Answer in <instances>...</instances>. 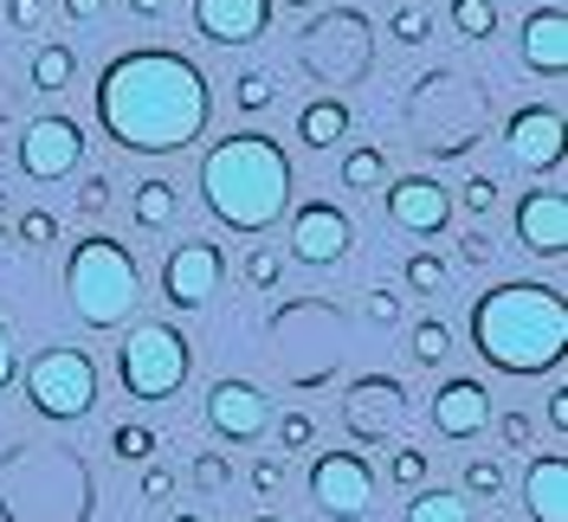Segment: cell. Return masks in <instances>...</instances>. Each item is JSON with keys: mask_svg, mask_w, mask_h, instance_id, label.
<instances>
[{"mask_svg": "<svg viewBox=\"0 0 568 522\" xmlns=\"http://www.w3.org/2000/svg\"><path fill=\"white\" fill-rule=\"evenodd\" d=\"M407 522H471V503L459 490H439V484H420L414 503H407Z\"/></svg>", "mask_w": 568, "mask_h": 522, "instance_id": "21", "label": "cell"}, {"mask_svg": "<svg viewBox=\"0 0 568 522\" xmlns=\"http://www.w3.org/2000/svg\"><path fill=\"white\" fill-rule=\"evenodd\" d=\"M311 439H317L311 413H284V419H278V446H284V452H304Z\"/></svg>", "mask_w": 568, "mask_h": 522, "instance_id": "36", "label": "cell"}, {"mask_svg": "<svg viewBox=\"0 0 568 522\" xmlns=\"http://www.w3.org/2000/svg\"><path fill=\"white\" fill-rule=\"evenodd\" d=\"M104 207H110V181H104V174H91V181L78 187V213H91V219H98Z\"/></svg>", "mask_w": 568, "mask_h": 522, "instance_id": "39", "label": "cell"}, {"mask_svg": "<svg viewBox=\"0 0 568 522\" xmlns=\"http://www.w3.org/2000/svg\"><path fill=\"white\" fill-rule=\"evenodd\" d=\"M142 497H149V503L175 497V471H169V464H149V471H142Z\"/></svg>", "mask_w": 568, "mask_h": 522, "instance_id": "40", "label": "cell"}, {"mask_svg": "<svg viewBox=\"0 0 568 522\" xmlns=\"http://www.w3.org/2000/svg\"><path fill=\"white\" fill-rule=\"evenodd\" d=\"M187 368H194V348H187V336L169 329V323H136L130 342H123V355H116V381H123V393L142 400V407L175 400L181 387H187Z\"/></svg>", "mask_w": 568, "mask_h": 522, "instance_id": "5", "label": "cell"}, {"mask_svg": "<svg viewBox=\"0 0 568 522\" xmlns=\"http://www.w3.org/2000/svg\"><path fill=\"white\" fill-rule=\"evenodd\" d=\"M220 284H226V252L213 239H187L162 258V297L175 310H207L220 297Z\"/></svg>", "mask_w": 568, "mask_h": 522, "instance_id": "8", "label": "cell"}, {"mask_svg": "<svg viewBox=\"0 0 568 522\" xmlns=\"http://www.w3.org/2000/svg\"><path fill=\"white\" fill-rule=\"evenodd\" d=\"M400 413H407V393H400V381H388V375H368V381L349 387V426H355V439L388 432Z\"/></svg>", "mask_w": 568, "mask_h": 522, "instance_id": "19", "label": "cell"}, {"mask_svg": "<svg viewBox=\"0 0 568 522\" xmlns=\"http://www.w3.org/2000/svg\"><path fill=\"white\" fill-rule=\"evenodd\" d=\"M524 65L542 71V78H568V7H536L524 13Z\"/></svg>", "mask_w": 568, "mask_h": 522, "instance_id": "17", "label": "cell"}, {"mask_svg": "<svg viewBox=\"0 0 568 522\" xmlns=\"http://www.w3.org/2000/svg\"><path fill=\"white\" fill-rule=\"evenodd\" d=\"M104 7H110V0H65V13L78 20V27H91V20H104Z\"/></svg>", "mask_w": 568, "mask_h": 522, "instance_id": "45", "label": "cell"}, {"mask_svg": "<svg viewBox=\"0 0 568 522\" xmlns=\"http://www.w3.org/2000/svg\"><path fill=\"white\" fill-rule=\"evenodd\" d=\"M252 522H278V516H252Z\"/></svg>", "mask_w": 568, "mask_h": 522, "instance_id": "51", "label": "cell"}, {"mask_svg": "<svg viewBox=\"0 0 568 522\" xmlns=\"http://www.w3.org/2000/svg\"><path fill=\"white\" fill-rule=\"evenodd\" d=\"M491 426V387L478 375H453L433 393V432L439 439H478Z\"/></svg>", "mask_w": 568, "mask_h": 522, "instance_id": "14", "label": "cell"}, {"mask_svg": "<svg viewBox=\"0 0 568 522\" xmlns=\"http://www.w3.org/2000/svg\"><path fill=\"white\" fill-rule=\"evenodd\" d=\"M110 452L123 458V464H149V458H155V432H149V426H116V432H110Z\"/></svg>", "mask_w": 568, "mask_h": 522, "instance_id": "29", "label": "cell"}, {"mask_svg": "<svg viewBox=\"0 0 568 522\" xmlns=\"http://www.w3.org/2000/svg\"><path fill=\"white\" fill-rule=\"evenodd\" d=\"M388 478L400 490H420L426 484V452H414V446H400V452L388 458Z\"/></svg>", "mask_w": 568, "mask_h": 522, "instance_id": "33", "label": "cell"}, {"mask_svg": "<svg viewBox=\"0 0 568 522\" xmlns=\"http://www.w3.org/2000/svg\"><path fill=\"white\" fill-rule=\"evenodd\" d=\"M504 446H510V452H524V446H530V419H524V413H504Z\"/></svg>", "mask_w": 568, "mask_h": 522, "instance_id": "44", "label": "cell"}, {"mask_svg": "<svg viewBox=\"0 0 568 522\" xmlns=\"http://www.w3.org/2000/svg\"><path fill=\"white\" fill-rule=\"evenodd\" d=\"M388 219L400 233L433 239V233L453 226V194H446L433 174H400V181H388Z\"/></svg>", "mask_w": 568, "mask_h": 522, "instance_id": "12", "label": "cell"}, {"mask_svg": "<svg viewBox=\"0 0 568 522\" xmlns=\"http://www.w3.org/2000/svg\"><path fill=\"white\" fill-rule=\"evenodd\" d=\"M349 136V104L343 98H317V104H304L297 110V142L304 149H336V142Z\"/></svg>", "mask_w": 568, "mask_h": 522, "instance_id": "20", "label": "cell"}, {"mask_svg": "<svg viewBox=\"0 0 568 522\" xmlns=\"http://www.w3.org/2000/svg\"><path fill=\"white\" fill-rule=\"evenodd\" d=\"M278 484H284V458H258V464H252V490H258V497H272Z\"/></svg>", "mask_w": 568, "mask_h": 522, "instance_id": "41", "label": "cell"}, {"mask_svg": "<svg viewBox=\"0 0 568 522\" xmlns=\"http://www.w3.org/2000/svg\"><path fill=\"white\" fill-rule=\"evenodd\" d=\"M562 142L568 136H562V110L556 104H530L504 123V149L517 155V168H530V174L562 168Z\"/></svg>", "mask_w": 568, "mask_h": 522, "instance_id": "10", "label": "cell"}, {"mask_svg": "<svg viewBox=\"0 0 568 522\" xmlns=\"http://www.w3.org/2000/svg\"><path fill=\"white\" fill-rule=\"evenodd\" d=\"M65 297L84 329H116L123 316H136L142 272H136V258H130V245L110 239V233L78 239L65 258Z\"/></svg>", "mask_w": 568, "mask_h": 522, "instance_id": "4", "label": "cell"}, {"mask_svg": "<svg viewBox=\"0 0 568 522\" xmlns=\"http://www.w3.org/2000/svg\"><path fill=\"white\" fill-rule=\"evenodd\" d=\"M233 104L246 110V116L272 110L278 104V78H272V71H240V78H233Z\"/></svg>", "mask_w": 568, "mask_h": 522, "instance_id": "26", "label": "cell"}, {"mask_svg": "<svg viewBox=\"0 0 568 522\" xmlns=\"http://www.w3.org/2000/svg\"><path fill=\"white\" fill-rule=\"evenodd\" d=\"M388 39H394V45H426V39H433V13L414 7V0H407V7H394V13H388Z\"/></svg>", "mask_w": 568, "mask_h": 522, "instance_id": "27", "label": "cell"}, {"mask_svg": "<svg viewBox=\"0 0 568 522\" xmlns=\"http://www.w3.org/2000/svg\"><path fill=\"white\" fill-rule=\"evenodd\" d=\"M349 213L336 207V201H311V207H297L291 219V258L297 265H343V252H349Z\"/></svg>", "mask_w": 568, "mask_h": 522, "instance_id": "13", "label": "cell"}, {"mask_svg": "<svg viewBox=\"0 0 568 522\" xmlns=\"http://www.w3.org/2000/svg\"><path fill=\"white\" fill-rule=\"evenodd\" d=\"M388 181V149L382 142H362L343 155V187H382Z\"/></svg>", "mask_w": 568, "mask_h": 522, "instance_id": "24", "label": "cell"}, {"mask_svg": "<svg viewBox=\"0 0 568 522\" xmlns=\"http://www.w3.org/2000/svg\"><path fill=\"white\" fill-rule=\"evenodd\" d=\"M272 27V0H194V33L207 45H252Z\"/></svg>", "mask_w": 568, "mask_h": 522, "instance_id": "16", "label": "cell"}, {"mask_svg": "<svg viewBox=\"0 0 568 522\" xmlns=\"http://www.w3.org/2000/svg\"><path fill=\"white\" fill-rule=\"evenodd\" d=\"M407 355H414L420 368H439V361L453 355V329H446L439 316H426V323H414V336H407Z\"/></svg>", "mask_w": 568, "mask_h": 522, "instance_id": "25", "label": "cell"}, {"mask_svg": "<svg viewBox=\"0 0 568 522\" xmlns=\"http://www.w3.org/2000/svg\"><path fill=\"white\" fill-rule=\"evenodd\" d=\"M471 348L497 375H556L568 355V304L556 284H491L471 304Z\"/></svg>", "mask_w": 568, "mask_h": 522, "instance_id": "2", "label": "cell"}, {"mask_svg": "<svg viewBox=\"0 0 568 522\" xmlns=\"http://www.w3.org/2000/svg\"><path fill=\"white\" fill-rule=\"evenodd\" d=\"M71 78H78V52L65 39H45L33 52V91H65Z\"/></svg>", "mask_w": 568, "mask_h": 522, "instance_id": "22", "label": "cell"}, {"mask_svg": "<svg viewBox=\"0 0 568 522\" xmlns=\"http://www.w3.org/2000/svg\"><path fill=\"white\" fill-rule=\"evenodd\" d=\"M407 284H414L420 297L446 290V258H433V252H414V258H407Z\"/></svg>", "mask_w": 568, "mask_h": 522, "instance_id": "31", "label": "cell"}, {"mask_svg": "<svg viewBox=\"0 0 568 522\" xmlns=\"http://www.w3.org/2000/svg\"><path fill=\"white\" fill-rule=\"evenodd\" d=\"M524 510L530 522H568V458L542 452L524 464Z\"/></svg>", "mask_w": 568, "mask_h": 522, "instance_id": "18", "label": "cell"}, {"mask_svg": "<svg viewBox=\"0 0 568 522\" xmlns=\"http://www.w3.org/2000/svg\"><path fill=\"white\" fill-rule=\"evenodd\" d=\"M213 84L187 52L136 45L98 71V123L130 155H181L207 136Z\"/></svg>", "mask_w": 568, "mask_h": 522, "instance_id": "1", "label": "cell"}, {"mask_svg": "<svg viewBox=\"0 0 568 522\" xmlns=\"http://www.w3.org/2000/svg\"><path fill=\"white\" fill-rule=\"evenodd\" d=\"M194 484L207 490V497H220V490L233 484V464H226V452H201V458H194Z\"/></svg>", "mask_w": 568, "mask_h": 522, "instance_id": "32", "label": "cell"}, {"mask_svg": "<svg viewBox=\"0 0 568 522\" xmlns=\"http://www.w3.org/2000/svg\"><path fill=\"white\" fill-rule=\"evenodd\" d=\"M453 27H459V39H491L497 33V7L491 0H453Z\"/></svg>", "mask_w": 568, "mask_h": 522, "instance_id": "28", "label": "cell"}, {"mask_svg": "<svg viewBox=\"0 0 568 522\" xmlns=\"http://www.w3.org/2000/svg\"><path fill=\"white\" fill-rule=\"evenodd\" d=\"M459 201H465L471 213H491V207H497V181H491V174H471V181L459 187Z\"/></svg>", "mask_w": 568, "mask_h": 522, "instance_id": "37", "label": "cell"}, {"mask_svg": "<svg viewBox=\"0 0 568 522\" xmlns=\"http://www.w3.org/2000/svg\"><path fill=\"white\" fill-rule=\"evenodd\" d=\"M169 522H201V516H169Z\"/></svg>", "mask_w": 568, "mask_h": 522, "instance_id": "49", "label": "cell"}, {"mask_svg": "<svg viewBox=\"0 0 568 522\" xmlns=\"http://www.w3.org/2000/svg\"><path fill=\"white\" fill-rule=\"evenodd\" d=\"M311 503L336 522H362L375 510V471L362 452H317L311 464Z\"/></svg>", "mask_w": 568, "mask_h": 522, "instance_id": "7", "label": "cell"}, {"mask_svg": "<svg viewBox=\"0 0 568 522\" xmlns=\"http://www.w3.org/2000/svg\"><path fill=\"white\" fill-rule=\"evenodd\" d=\"M175 181H155V174H149V181H142L136 187V201H130V213H136V226H149V233H155V226H169V219H175Z\"/></svg>", "mask_w": 568, "mask_h": 522, "instance_id": "23", "label": "cell"}, {"mask_svg": "<svg viewBox=\"0 0 568 522\" xmlns=\"http://www.w3.org/2000/svg\"><path fill=\"white\" fill-rule=\"evenodd\" d=\"M201 201L226 233H272L291 213V155L265 130H233L201 155Z\"/></svg>", "mask_w": 568, "mask_h": 522, "instance_id": "3", "label": "cell"}, {"mask_svg": "<svg viewBox=\"0 0 568 522\" xmlns=\"http://www.w3.org/2000/svg\"><path fill=\"white\" fill-rule=\"evenodd\" d=\"M59 239V219L45 207H33V213H20V245H52Z\"/></svg>", "mask_w": 568, "mask_h": 522, "instance_id": "35", "label": "cell"}, {"mask_svg": "<svg viewBox=\"0 0 568 522\" xmlns=\"http://www.w3.org/2000/svg\"><path fill=\"white\" fill-rule=\"evenodd\" d=\"M13 381V329L0 323V387Z\"/></svg>", "mask_w": 568, "mask_h": 522, "instance_id": "46", "label": "cell"}, {"mask_svg": "<svg viewBox=\"0 0 568 522\" xmlns=\"http://www.w3.org/2000/svg\"><path fill=\"white\" fill-rule=\"evenodd\" d=\"M291 7H317V0H291Z\"/></svg>", "mask_w": 568, "mask_h": 522, "instance_id": "50", "label": "cell"}, {"mask_svg": "<svg viewBox=\"0 0 568 522\" xmlns=\"http://www.w3.org/2000/svg\"><path fill=\"white\" fill-rule=\"evenodd\" d=\"M491 252H497V245L485 239V233H465V239H459V258H465V265H491Z\"/></svg>", "mask_w": 568, "mask_h": 522, "instance_id": "43", "label": "cell"}, {"mask_svg": "<svg viewBox=\"0 0 568 522\" xmlns=\"http://www.w3.org/2000/svg\"><path fill=\"white\" fill-rule=\"evenodd\" d=\"M517 245L536 258H562L568 252V194L562 187H536L517 201Z\"/></svg>", "mask_w": 568, "mask_h": 522, "instance_id": "15", "label": "cell"}, {"mask_svg": "<svg viewBox=\"0 0 568 522\" xmlns=\"http://www.w3.org/2000/svg\"><path fill=\"white\" fill-rule=\"evenodd\" d=\"M549 426H556V432H562V439H568V393H562V387L549 393Z\"/></svg>", "mask_w": 568, "mask_h": 522, "instance_id": "47", "label": "cell"}, {"mask_svg": "<svg viewBox=\"0 0 568 522\" xmlns=\"http://www.w3.org/2000/svg\"><path fill=\"white\" fill-rule=\"evenodd\" d=\"M465 497H478V503L504 497V464H497V458H471V464H465Z\"/></svg>", "mask_w": 568, "mask_h": 522, "instance_id": "30", "label": "cell"}, {"mask_svg": "<svg viewBox=\"0 0 568 522\" xmlns=\"http://www.w3.org/2000/svg\"><path fill=\"white\" fill-rule=\"evenodd\" d=\"M27 400H33L39 419H65V426H78V419L98 407V361L84 355V348H45V355H33L27 361Z\"/></svg>", "mask_w": 568, "mask_h": 522, "instance_id": "6", "label": "cell"}, {"mask_svg": "<svg viewBox=\"0 0 568 522\" xmlns=\"http://www.w3.org/2000/svg\"><path fill=\"white\" fill-rule=\"evenodd\" d=\"M84 162V130L71 116H39L20 136V174L27 181H65Z\"/></svg>", "mask_w": 568, "mask_h": 522, "instance_id": "9", "label": "cell"}, {"mask_svg": "<svg viewBox=\"0 0 568 522\" xmlns=\"http://www.w3.org/2000/svg\"><path fill=\"white\" fill-rule=\"evenodd\" d=\"M39 20H45V0H7V27L13 33H39Z\"/></svg>", "mask_w": 568, "mask_h": 522, "instance_id": "38", "label": "cell"}, {"mask_svg": "<svg viewBox=\"0 0 568 522\" xmlns=\"http://www.w3.org/2000/svg\"><path fill=\"white\" fill-rule=\"evenodd\" d=\"M130 13H136V20H162V13H169V0H130Z\"/></svg>", "mask_w": 568, "mask_h": 522, "instance_id": "48", "label": "cell"}, {"mask_svg": "<svg viewBox=\"0 0 568 522\" xmlns=\"http://www.w3.org/2000/svg\"><path fill=\"white\" fill-rule=\"evenodd\" d=\"M246 278H252V290H278V278H284V258L272 252V245H258L246 258Z\"/></svg>", "mask_w": 568, "mask_h": 522, "instance_id": "34", "label": "cell"}, {"mask_svg": "<svg viewBox=\"0 0 568 522\" xmlns=\"http://www.w3.org/2000/svg\"><path fill=\"white\" fill-rule=\"evenodd\" d=\"M368 323H400V297L394 290H368Z\"/></svg>", "mask_w": 568, "mask_h": 522, "instance_id": "42", "label": "cell"}, {"mask_svg": "<svg viewBox=\"0 0 568 522\" xmlns=\"http://www.w3.org/2000/svg\"><path fill=\"white\" fill-rule=\"evenodd\" d=\"M207 426L226 439V446H246V439H258V432L272 426V400H265L252 381L226 375V381L207 387Z\"/></svg>", "mask_w": 568, "mask_h": 522, "instance_id": "11", "label": "cell"}]
</instances>
